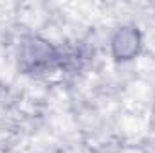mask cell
<instances>
[{
	"label": "cell",
	"mask_w": 155,
	"mask_h": 153,
	"mask_svg": "<svg viewBox=\"0 0 155 153\" xmlns=\"http://www.w3.org/2000/svg\"><path fill=\"white\" fill-rule=\"evenodd\" d=\"M116 41H123V45H116V50L119 56H128V54H134L135 49H137V38L134 33H121L119 38Z\"/></svg>",
	"instance_id": "cell-1"
}]
</instances>
